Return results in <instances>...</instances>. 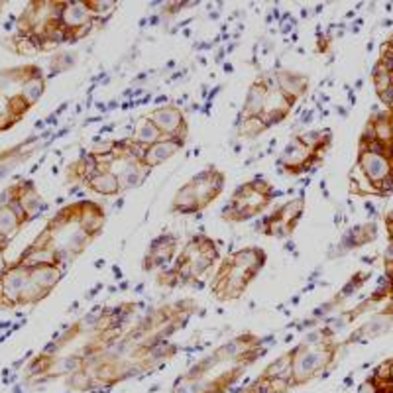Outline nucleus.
<instances>
[{
  "instance_id": "obj_1",
  "label": "nucleus",
  "mask_w": 393,
  "mask_h": 393,
  "mask_svg": "<svg viewBox=\"0 0 393 393\" xmlns=\"http://www.w3.org/2000/svg\"><path fill=\"white\" fill-rule=\"evenodd\" d=\"M380 97H381V101L385 102V104H389L391 106V102H393V87L389 85L385 90H381L380 93Z\"/></svg>"
},
{
  "instance_id": "obj_2",
  "label": "nucleus",
  "mask_w": 393,
  "mask_h": 393,
  "mask_svg": "<svg viewBox=\"0 0 393 393\" xmlns=\"http://www.w3.org/2000/svg\"><path fill=\"white\" fill-rule=\"evenodd\" d=\"M380 187L381 191H393V177L391 175H385L380 179Z\"/></svg>"
},
{
  "instance_id": "obj_3",
  "label": "nucleus",
  "mask_w": 393,
  "mask_h": 393,
  "mask_svg": "<svg viewBox=\"0 0 393 393\" xmlns=\"http://www.w3.org/2000/svg\"><path fill=\"white\" fill-rule=\"evenodd\" d=\"M389 85H391V87H393V71H391V73H389Z\"/></svg>"
},
{
  "instance_id": "obj_4",
  "label": "nucleus",
  "mask_w": 393,
  "mask_h": 393,
  "mask_svg": "<svg viewBox=\"0 0 393 393\" xmlns=\"http://www.w3.org/2000/svg\"><path fill=\"white\" fill-rule=\"evenodd\" d=\"M389 130H391V136H393V118H391V122H389Z\"/></svg>"
},
{
  "instance_id": "obj_5",
  "label": "nucleus",
  "mask_w": 393,
  "mask_h": 393,
  "mask_svg": "<svg viewBox=\"0 0 393 393\" xmlns=\"http://www.w3.org/2000/svg\"><path fill=\"white\" fill-rule=\"evenodd\" d=\"M389 222H391V224H393V211H391V213H389Z\"/></svg>"
},
{
  "instance_id": "obj_6",
  "label": "nucleus",
  "mask_w": 393,
  "mask_h": 393,
  "mask_svg": "<svg viewBox=\"0 0 393 393\" xmlns=\"http://www.w3.org/2000/svg\"><path fill=\"white\" fill-rule=\"evenodd\" d=\"M387 48H391V50H393V38L389 39V45H387Z\"/></svg>"
}]
</instances>
